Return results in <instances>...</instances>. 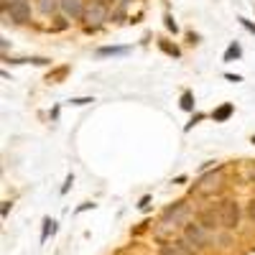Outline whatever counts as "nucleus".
Wrapping results in <instances>:
<instances>
[{"label": "nucleus", "mask_w": 255, "mask_h": 255, "mask_svg": "<svg viewBox=\"0 0 255 255\" xmlns=\"http://www.w3.org/2000/svg\"><path fill=\"white\" fill-rule=\"evenodd\" d=\"M181 238H184V243L191 248V250H197L199 255H204L207 250H212L215 248V232H209L207 227H202L197 220H191L189 225H184L181 227Z\"/></svg>", "instance_id": "f257e3e1"}, {"label": "nucleus", "mask_w": 255, "mask_h": 255, "mask_svg": "<svg viewBox=\"0 0 255 255\" xmlns=\"http://www.w3.org/2000/svg\"><path fill=\"white\" fill-rule=\"evenodd\" d=\"M189 217H191V207L186 204V199H176L168 207H163V212H161V227H166V230L184 227V225L191 222Z\"/></svg>", "instance_id": "f03ea898"}, {"label": "nucleus", "mask_w": 255, "mask_h": 255, "mask_svg": "<svg viewBox=\"0 0 255 255\" xmlns=\"http://www.w3.org/2000/svg\"><path fill=\"white\" fill-rule=\"evenodd\" d=\"M220 204V220H222V230L225 232H238L240 222H243V207L235 197H225L217 202Z\"/></svg>", "instance_id": "7ed1b4c3"}, {"label": "nucleus", "mask_w": 255, "mask_h": 255, "mask_svg": "<svg viewBox=\"0 0 255 255\" xmlns=\"http://www.w3.org/2000/svg\"><path fill=\"white\" fill-rule=\"evenodd\" d=\"M110 5H113V0H87V10H84V20H87V26H84V31H87V33L97 31L105 20H108Z\"/></svg>", "instance_id": "20e7f679"}, {"label": "nucleus", "mask_w": 255, "mask_h": 255, "mask_svg": "<svg viewBox=\"0 0 255 255\" xmlns=\"http://www.w3.org/2000/svg\"><path fill=\"white\" fill-rule=\"evenodd\" d=\"M197 222L202 225V227H207L209 232H217L222 230V220H220V204H204V207H199L197 209Z\"/></svg>", "instance_id": "39448f33"}, {"label": "nucleus", "mask_w": 255, "mask_h": 255, "mask_svg": "<svg viewBox=\"0 0 255 255\" xmlns=\"http://www.w3.org/2000/svg\"><path fill=\"white\" fill-rule=\"evenodd\" d=\"M8 18L13 20V23L23 26L31 20V0H15V3H10L5 10H3V20L8 23Z\"/></svg>", "instance_id": "423d86ee"}, {"label": "nucleus", "mask_w": 255, "mask_h": 255, "mask_svg": "<svg viewBox=\"0 0 255 255\" xmlns=\"http://www.w3.org/2000/svg\"><path fill=\"white\" fill-rule=\"evenodd\" d=\"M158 255H199L197 250H191L184 238H174V240H163L158 245Z\"/></svg>", "instance_id": "0eeeda50"}, {"label": "nucleus", "mask_w": 255, "mask_h": 255, "mask_svg": "<svg viewBox=\"0 0 255 255\" xmlns=\"http://www.w3.org/2000/svg\"><path fill=\"white\" fill-rule=\"evenodd\" d=\"M220 181H222V166H217L212 174H204V176L194 184V189H191V191H204V194H212V191L220 186Z\"/></svg>", "instance_id": "6e6552de"}, {"label": "nucleus", "mask_w": 255, "mask_h": 255, "mask_svg": "<svg viewBox=\"0 0 255 255\" xmlns=\"http://www.w3.org/2000/svg\"><path fill=\"white\" fill-rule=\"evenodd\" d=\"M61 10L72 20H84V10H87V0H61Z\"/></svg>", "instance_id": "1a4fd4ad"}, {"label": "nucleus", "mask_w": 255, "mask_h": 255, "mask_svg": "<svg viewBox=\"0 0 255 255\" xmlns=\"http://www.w3.org/2000/svg\"><path fill=\"white\" fill-rule=\"evenodd\" d=\"M232 113H235V105H232V102H225V105H220V108L212 113V120H215V123H225V120L232 118Z\"/></svg>", "instance_id": "9d476101"}, {"label": "nucleus", "mask_w": 255, "mask_h": 255, "mask_svg": "<svg viewBox=\"0 0 255 255\" xmlns=\"http://www.w3.org/2000/svg\"><path fill=\"white\" fill-rule=\"evenodd\" d=\"M61 10V0H38V13L41 15H54Z\"/></svg>", "instance_id": "9b49d317"}, {"label": "nucleus", "mask_w": 255, "mask_h": 255, "mask_svg": "<svg viewBox=\"0 0 255 255\" xmlns=\"http://www.w3.org/2000/svg\"><path fill=\"white\" fill-rule=\"evenodd\" d=\"M128 51V46H102V49H97V56L102 59V56H125Z\"/></svg>", "instance_id": "f8f14e48"}, {"label": "nucleus", "mask_w": 255, "mask_h": 255, "mask_svg": "<svg viewBox=\"0 0 255 255\" xmlns=\"http://www.w3.org/2000/svg\"><path fill=\"white\" fill-rule=\"evenodd\" d=\"M158 49H161L163 54H168V56H174V59H179V56H181L179 46H176V44H168L166 38H158Z\"/></svg>", "instance_id": "ddd939ff"}, {"label": "nucleus", "mask_w": 255, "mask_h": 255, "mask_svg": "<svg viewBox=\"0 0 255 255\" xmlns=\"http://www.w3.org/2000/svg\"><path fill=\"white\" fill-rule=\"evenodd\" d=\"M56 232V222L51 217H44V227H41V243H46L49 235H54Z\"/></svg>", "instance_id": "4468645a"}, {"label": "nucleus", "mask_w": 255, "mask_h": 255, "mask_svg": "<svg viewBox=\"0 0 255 255\" xmlns=\"http://www.w3.org/2000/svg\"><path fill=\"white\" fill-rule=\"evenodd\" d=\"M240 56H243V46L238 44V41H232V44L227 46V51H225L222 59H225V61H232V59H240Z\"/></svg>", "instance_id": "2eb2a0df"}, {"label": "nucleus", "mask_w": 255, "mask_h": 255, "mask_svg": "<svg viewBox=\"0 0 255 255\" xmlns=\"http://www.w3.org/2000/svg\"><path fill=\"white\" fill-rule=\"evenodd\" d=\"M69 28V20L64 18V15H54V23H51V31L59 33V31H67Z\"/></svg>", "instance_id": "dca6fc26"}, {"label": "nucleus", "mask_w": 255, "mask_h": 255, "mask_svg": "<svg viewBox=\"0 0 255 255\" xmlns=\"http://www.w3.org/2000/svg\"><path fill=\"white\" fill-rule=\"evenodd\" d=\"M179 105H181V110L191 113V110H194V95H191V92L186 90V92L181 95V102H179Z\"/></svg>", "instance_id": "f3484780"}, {"label": "nucleus", "mask_w": 255, "mask_h": 255, "mask_svg": "<svg viewBox=\"0 0 255 255\" xmlns=\"http://www.w3.org/2000/svg\"><path fill=\"white\" fill-rule=\"evenodd\" d=\"M245 217H248V220L255 225V197H253V199L245 204Z\"/></svg>", "instance_id": "a211bd4d"}, {"label": "nucleus", "mask_w": 255, "mask_h": 255, "mask_svg": "<svg viewBox=\"0 0 255 255\" xmlns=\"http://www.w3.org/2000/svg\"><path fill=\"white\" fill-rule=\"evenodd\" d=\"M69 102H72V105H77V108H82V105H90V102H95V97H72Z\"/></svg>", "instance_id": "6ab92c4d"}, {"label": "nucleus", "mask_w": 255, "mask_h": 255, "mask_svg": "<svg viewBox=\"0 0 255 255\" xmlns=\"http://www.w3.org/2000/svg\"><path fill=\"white\" fill-rule=\"evenodd\" d=\"M202 118H204V115H202V113H197V115H194V118H191V120H189V123H186V125H184V130H191V125H197V123H199V120H202Z\"/></svg>", "instance_id": "aec40b11"}, {"label": "nucleus", "mask_w": 255, "mask_h": 255, "mask_svg": "<svg viewBox=\"0 0 255 255\" xmlns=\"http://www.w3.org/2000/svg\"><path fill=\"white\" fill-rule=\"evenodd\" d=\"M166 28H168V31H174V33L179 31V26H176V20H174L171 15H166Z\"/></svg>", "instance_id": "412c9836"}, {"label": "nucleus", "mask_w": 255, "mask_h": 255, "mask_svg": "<svg viewBox=\"0 0 255 255\" xmlns=\"http://www.w3.org/2000/svg\"><path fill=\"white\" fill-rule=\"evenodd\" d=\"M28 61H31V64H38V67H46V64H51L49 59H41V56H31Z\"/></svg>", "instance_id": "4be33fe9"}, {"label": "nucleus", "mask_w": 255, "mask_h": 255, "mask_svg": "<svg viewBox=\"0 0 255 255\" xmlns=\"http://www.w3.org/2000/svg\"><path fill=\"white\" fill-rule=\"evenodd\" d=\"M72 184H74V176L69 174V176H67V181H64V186H61V194H67V191H69V186H72Z\"/></svg>", "instance_id": "5701e85b"}, {"label": "nucleus", "mask_w": 255, "mask_h": 255, "mask_svg": "<svg viewBox=\"0 0 255 255\" xmlns=\"http://www.w3.org/2000/svg\"><path fill=\"white\" fill-rule=\"evenodd\" d=\"M10 207H13L10 202H3V209H0V215H3V220L8 217V212H10Z\"/></svg>", "instance_id": "b1692460"}, {"label": "nucleus", "mask_w": 255, "mask_h": 255, "mask_svg": "<svg viewBox=\"0 0 255 255\" xmlns=\"http://www.w3.org/2000/svg\"><path fill=\"white\" fill-rule=\"evenodd\" d=\"M225 79H227V82H235V84H238V82H243V77H240V74H225Z\"/></svg>", "instance_id": "393cba45"}, {"label": "nucleus", "mask_w": 255, "mask_h": 255, "mask_svg": "<svg viewBox=\"0 0 255 255\" xmlns=\"http://www.w3.org/2000/svg\"><path fill=\"white\" fill-rule=\"evenodd\" d=\"M87 209H95V204H92V202H84V204H82L77 212H87Z\"/></svg>", "instance_id": "a878e982"}, {"label": "nucleus", "mask_w": 255, "mask_h": 255, "mask_svg": "<svg viewBox=\"0 0 255 255\" xmlns=\"http://www.w3.org/2000/svg\"><path fill=\"white\" fill-rule=\"evenodd\" d=\"M148 202H151V197H143V199H140V204H138V207H140V209H145V207H148Z\"/></svg>", "instance_id": "bb28decb"}, {"label": "nucleus", "mask_w": 255, "mask_h": 255, "mask_svg": "<svg viewBox=\"0 0 255 255\" xmlns=\"http://www.w3.org/2000/svg\"><path fill=\"white\" fill-rule=\"evenodd\" d=\"M248 179H250V181L255 184V168H250V171H248Z\"/></svg>", "instance_id": "cd10ccee"}, {"label": "nucleus", "mask_w": 255, "mask_h": 255, "mask_svg": "<svg viewBox=\"0 0 255 255\" xmlns=\"http://www.w3.org/2000/svg\"><path fill=\"white\" fill-rule=\"evenodd\" d=\"M250 143H255V135H253V138H250Z\"/></svg>", "instance_id": "c85d7f7f"}]
</instances>
